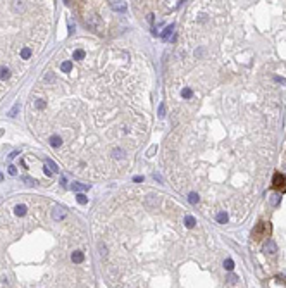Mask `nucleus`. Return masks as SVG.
Segmentation results:
<instances>
[{
	"label": "nucleus",
	"mask_w": 286,
	"mask_h": 288,
	"mask_svg": "<svg viewBox=\"0 0 286 288\" xmlns=\"http://www.w3.org/2000/svg\"><path fill=\"white\" fill-rule=\"evenodd\" d=\"M216 219H217V223H221V224H224L226 221H228V214L226 212H219L216 216Z\"/></svg>",
	"instance_id": "8"
},
{
	"label": "nucleus",
	"mask_w": 286,
	"mask_h": 288,
	"mask_svg": "<svg viewBox=\"0 0 286 288\" xmlns=\"http://www.w3.org/2000/svg\"><path fill=\"white\" fill-rule=\"evenodd\" d=\"M229 281H231V283H236V281H238V276L231 274V276H229Z\"/></svg>",
	"instance_id": "15"
},
{
	"label": "nucleus",
	"mask_w": 286,
	"mask_h": 288,
	"mask_svg": "<svg viewBox=\"0 0 286 288\" xmlns=\"http://www.w3.org/2000/svg\"><path fill=\"white\" fill-rule=\"evenodd\" d=\"M224 268L228 269V271H233V269H234V262L231 261V259H226V261H224Z\"/></svg>",
	"instance_id": "10"
},
{
	"label": "nucleus",
	"mask_w": 286,
	"mask_h": 288,
	"mask_svg": "<svg viewBox=\"0 0 286 288\" xmlns=\"http://www.w3.org/2000/svg\"><path fill=\"white\" fill-rule=\"evenodd\" d=\"M45 166H49V167H50V171H52V172H59V167H57V166L54 164L52 160H50V159H47V162H45Z\"/></svg>",
	"instance_id": "9"
},
{
	"label": "nucleus",
	"mask_w": 286,
	"mask_h": 288,
	"mask_svg": "<svg viewBox=\"0 0 286 288\" xmlns=\"http://www.w3.org/2000/svg\"><path fill=\"white\" fill-rule=\"evenodd\" d=\"M198 200H200V197H198V193H195V192L188 193V202H190V204H193V206H196V204H198Z\"/></svg>",
	"instance_id": "5"
},
{
	"label": "nucleus",
	"mask_w": 286,
	"mask_h": 288,
	"mask_svg": "<svg viewBox=\"0 0 286 288\" xmlns=\"http://www.w3.org/2000/svg\"><path fill=\"white\" fill-rule=\"evenodd\" d=\"M17 110H19V104H16L14 107H12V109L9 110V116H10V117H14L16 114H17Z\"/></svg>",
	"instance_id": "13"
},
{
	"label": "nucleus",
	"mask_w": 286,
	"mask_h": 288,
	"mask_svg": "<svg viewBox=\"0 0 286 288\" xmlns=\"http://www.w3.org/2000/svg\"><path fill=\"white\" fill-rule=\"evenodd\" d=\"M50 216H52L54 221H59V223H60V221L67 216V211H66V207H62V206H52Z\"/></svg>",
	"instance_id": "3"
},
{
	"label": "nucleus",
	"mask_w": 286,
	"mask_h": 288,
	"mask_svg": "<svg viewBox=\"0 0 286 288\" xmlns=\"http://www.w3.org/2000/svg\"><path fill=\"white\" fill-rule=\"evenodd\" d=\"M184 224L188 228H193L196 224V219L193 218V216H184Z\"/></svg>",
	"instance_id": "7"
},
{
	"label": "nucleus",
	"mask_w": 286,
	"mask_h": 288,
	"mask_svg": "<svg viewBox=\"0 0 286 288\" xmlns=\"http://www.w3.org/2000/svg\"><path fill=\"white\" fill-rule=\"evenodd\" d=\"M112 9L114 10H126V2H112Z\"/></svg>",
	"instance_id": "6"
},
{
	"label": "nucleus",
	"mask_w": 286,
	"mask_h": 288,
	"mask_svg": "<svg viewBox=\"0 0 286 288\" xmlns=\"http://www.w3.org/2000/svg\"><path fill=\"white\" fill-rule=\"evenodd\" d=\"M271 188L272 190H276V192H279V193L286 192V176L283 174V172H274Z\"/></svg>",
	"instance_id": "2"
},
{
	"label": "nucleus",
	"mask_w": 286,
	"mask_h": 288,
	"mask_svg": "<svg viewBox=\"0 0 286 288\" xmlns=\"http://www.w3.org/2000/svg\"><path fill=\"white\" fill-rule=\"evenodd\" d=\"M90 185H79V183H72V190H88Z\"/></svg>",
	"instance_id": "12"
},
{
	"label": "nucleus",
	"mask_w": 286,
	"mask_h": 288,
	"mask_svg": "<svg viewBox=\"0 0 286 288\" xmlns=\"http://www.w3.org/2000/svg\"><path fill=\"white\" fill-rule=\"evenodd\" d=\"M264 250L265 252H269V254H274V252H276V243H274L272 240H267V243L264 245Z\"/></svg>",
	"instance_id": "4"
},
{
	"label": "nucleus",
	"mask_w": 286,
	"mask_h": 288,
	"mask_svg": "<svg viewBox=\"0 0 286 288\" xmlns=\"http://www.w3.org/2000/svg\"><path fill=\"white\" fill-rule=\"evenodd\" d=\"M76 200L79 202V204H86V202H88V199H86V195H84V193H78Z\"/></svg>",
	"instance_id": "11"
},
{
	"label": "nucleus",
	"mask_w": 286,
	"mask_h": 288,
	"mask_svg": "<svg viewBox=\"0 0 286 288\" xmlns=\"http://www.w3.org/2000/svg\"><path fill=\"white\" fill-rule=\"evenodd\" d=\"M271 233H272L271 223L260 221L257 226L253 228V231H252V240H253V242H260V240H264V238H267V240H269Z\"/></svg>",
	"instance_id": "1"
},
{
	"label": "nucleus",
	"mask_w": 286,
	"mask_h": 288,
	"mask_svg": "<svg viewBox=\"0 0 286 288\" xmlns=\"http://www.w3.org/2000/svg\"><path fill=\"white\" fill-rule=\"evenodd\" d=\"M9 172H10L12 176H16V174H17V169H16L14 166H10V167H9Z\"/></svg>",
	"instance_id": "14"
},
{
	"label": "nucleus",
	"mask_w": 286,
	"mask_h": 288,
	"mask_svg": "<svg viewBox=\"0 0 286 288\" xmlns=\"http://www.w3.org/2000/svg\"><path fill=\"white\" fill-rule=\"evenodd\" d=\"M0 179H2V174H0Z\"/></svg>",
	"instance_id": "16"
}]
</instances>
